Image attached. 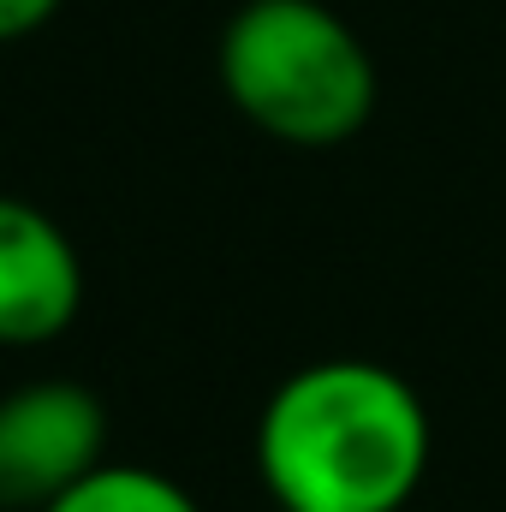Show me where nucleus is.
<instances>
[{"instance_id":"f257e3e1","label":"nucleus","mask_w":506,"mask_h":512,"mask_svg":"<svg viewBox=\"0 0 506 512\" xmlns=\"http://www.w3.org/2000/svg\"><path fill=\"white\" fill-rule=\"evenodd\" d=\"M256 483L274 512H405L435 453L423 393L376 358H316L256 411Z\"/></svg>"},{"instance_id":"f03ea898","label":"nucleus","mask_w":506,"mask_h":512,"mask_svg":"<svg viewBox=\"0 0 506 512\" xmlns=\"http://www.w3.org/2000/svg\"><path fill=\"white\" fill-rule=\"evenodd\" d=\"M215 72L227 102L286 149H340L376 114V60L364 36L322 0H245Z\"/></svg>"},{"instance_id":"7ed1b4c3","label":"nucleus","mask_w":506,"mask_h":512,"mask_svg":"<svg viewBox=\"0 0 506 512\" xmlns=\"http://www.w3.org/2000/svg\"><path fill=\"white\" fill-rule=\"evenodd\" d=\"M108 465V411L84 382L0 393V512H42Z\"/></svg>"},{"instance_id":"20e7f679","label":"nucleus","mask_w":506,"mask_h":512,"mask_svg":"<svg viewBox=\"0 0 506 512\" xmlns=\"http://www.w3.org/2000/svg\"><path fill=\"white\" fill-rule=\"evenodd\" d=\"M84 310V256L72 245V233L24 203L0 191V346L12 352H36L54 346Z\"/></svg>"},{"instance_id":"39448f33","label":"nucleus","mask_w":506,"mask_h":512,"mask_svg":"<svg viewBox=\"0 0 506 512\" xmlns=\"http://www.w3.org/2000/svg\"><path fill=\"white\" fill-rule=\"evenodd\" d=\"M42 512H203V507L167 471L131 465V459H108V465H96L78 489H66L54 507H42Z\"/></svg>"},{"instance_id":"423d86ee","label":"nucleus","mask_w":506,"mask_h":512,"mask_svg":"<svg viewBox=\"0 0 506 512\" xmlns=\"http://www.w3.org/2000/svg\"><path fill=\"white\" fill-rule=\"evenodd\" d=\"M60 6H66V0H0V42H24V36H36Z\"/></svg>"}]
</instances>
